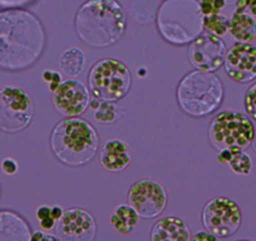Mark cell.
Segmentation results:
<instances>
[{"label":"cell","mask_w":256,"mask_h":241,"mask_svg":"<svg viewBox=\"0 0 256 241\" xmlns=\"http://www.w3.org/2000/svg\"><path fill=\"white\" fill-rule=\"evenodd\" d=\"M46 32L30 12L14 9L0 12V68L23 70L43 53Z\"/></svg>","instance_id":"obj_1"},{"label":"cell","mask_w":256,"mask_h":241,"mask_svg":"<svg viewBox=\"0 0 256 241\" xmlns=\"http://www.w3.org/2000/svg\"><path fill=\"white\" fill-rule=\"evenodd\" d=\"M74 24L83 43L93 48H107L123 36L127 16L117 0H87L78 9Z\"/></svg>","instance_id":"obj_2"},{"label":"cell","mask_w":256,"mask_h":241,"mask_svg":"<svg viewBox=\"0 0 256 241\" xmlns=\"http://www.w3.org/2000/svg\"><path fill=\"white\" fill-rule=\"evenodd\" d=\"M98 134L94 127L78 117H67L54 126L50 148L54 156L67 166L90 164L98 151Z\"/></svg>","instance_id":"obj_3"},{"label":"cell","mask_w":256,"mask_h":241,"mask_svg":"<svg viewBox=\"0 0 256 241\" xmlns=\"http://www.w3.org/2000/svg\"><path fill=\"white\" fill-rule=\"evenodd\" d=\"M160 34L168 43L184 46L204 30V14L198 0H166L156 16Z\"/></svg>","instance_id":"obj_4"},{"label":"cell","mask_w":256,"mask_h":241,"mask_svg":"<svg viewBox=\"0 0 256 241\" xmlns=\"http://www.w3.org/2000/svg\"><path fill=\"white\" fill-rule=\"evenodd\" d=\"M177 102L191 117H205L215 112L224 100V86L212 72L194 70L177 87Z\"/></svg>","instance_id":"obj_5"},{"label":"cell","mask_w":256,"mask_h":241,"mask_svg":"<svg viewBox=\"0 0 256 241\" xmlns=\"http://www.w3.org/2000/svg\"><path fill=\"white\" fill-rule=\"evenodd\" d=\"M255 131V126L248 114L226 110L212 118L208 127V138L218 151H244L252 142Z\"/></svg>","instance_id":"obj_6"},{"label":"cell","mask_w":256,"mask_h":241,"mask_svg":"<svg viewBox=\"0 0 256 241\" xmlns=\"http://www.w3.org/2000/svg\"><path fill=\"white\" fill-rule=\"evenodd\" d=\"M88 86L94 98L118 102L131 90V70L118 59L104 58L90 68Z\"/></svg>","instance_id":"obj_7"},{"label":"cell","mask_w":256,"mask_h":241,"mask_svg":"<svg viewBox=\"0 0 256 241\" xmlns=\"http://www.w3.org/2000/svg\"><path fill=\"white\" fill-rule=\"evenodd\" d=\"M33 113V100L23 88L6 86L0 90V131L22 132L30 124Z\"/></svg>","instance_id":"obj_8"},{"label":"cell","mask_w":256,"mask_h":241,"mask_svg":"<svg viewBox=\"0 0 256 241\" xmlns=\"http://www.w3.org/2000/svg\"><path fill=\"white\" fill-rule=\"evenodd\" d=\"M242 214L230 198L218 196L208 201L202 210V225L218 238L232 236L240 228Z\"/></svg>","instance_id":"obj_9"},{"label":"cell","mask_w":256,"mask_h":241,"mask_svg":"<svg viewBox=\"0 0 256 241\" xmlns=\"http://www.w3.org/2000/svg\"><path fill=\"white\" fill-rule=\"evenodd\" d=\"M128 204L134 208L140 218H154L166 208V190L161 184L152 178L138 180L130 188Z\"/></svg>","instance_id":"obj_10"},{"label":"cell","mask_w":256,"mask_h":241,"mask_svg":"<svg viewBox=\"0 0 256 241\" xmlns=\"http://www.w3.org/2000/svg\"><path fill=\"white\" fill-rule=\"evenodd\" d=\"M226 52L225 43L212 33H201L188 43L190 62L202 72H215L222 67Z\"/></svg>","instance_id":"obj_11"},{"label":"cell","mask_w":256,"mask_h":241,"mask_svg":"<svg viewBox=\"0 0 256 241\" xmlns=\"http://www.w3.org/2000/svg\"><path fill=\"white\" fill-rule=\"evenodd\" d=\"M52 102L59 114L64 117H78L90 107V90L80 80H63L53 92Z\"/></svg>","instance_id":"obj_12"},{"label":"cell","mask_w":256,"mask_h":241,"mask_svg":"<svg viewBox=\"0 0 256 241\" xmlns=\"http://www.w3.org/2000/svg\"><path fill=\"white\" fill-rule=\"evenodd\" d=\"M54 230L62 241H92L97 232V225L88 211L73 208L64 210Z\"/></svg>","instance_id":"obj_13"},{"label":"cell","mask_w":256,"mask_h":241,"mask_svg":"<svg viewBox=\"0 0 256 241\" xmlns=\"http://www.w3.org/2000/svg\"><path fill=\"white\" fill-rule=\"evenodd\" d=\"M226 74L238 83L256 80V46L250 43H236L226 52L224 62Z\"/></svg>","instance_id":"obj_14"},{"label":"cell","mask_w":256,"mask_h":241,"mask_svg":"<svg viewBox=\"0 0 256 241\" xmlns=\"http://www.w3.org/2000/svg\"><path fill=\"white\" fill-rule=\"evenodd\" d=\"M131 147L122 140H110L100 150V162L103 168L108 172H122L131 164Z\"/></svg>","instance_id":"obj_15"},{"label":"cell","mask_w":256,"mask_h":241,"mask_svg":"<svg viewBox=\"0 0 256 241\" xmlns=\"http://www.w3.org/2000/svg\"><path fill=\"white\" fill-rule=\"evenodd\" d=\"M191 238L188 225L176 216L160 218L151 230L152 241H188Z\"/></svg>","instance_id":"obj_16"},{"label":"cell","mask_w":256,"mask_h":241,"mask_svg":"<svg viewBox=\"0 0 256 241\" xmlns=\"http://www.w3.org/2000/svg\"><path fill=\"white\" fill-rule=\"evenodd\" d=\"M32 231L26 221L13 211H0V241H29Z\"/></svg>","instance_id":"obj_17"},{"label":"cell","mask_w":256,"mask_h":241,"mask_svg":"<svg viewBox=\"0 0 256 241\" xmlns=\"http://www.w3.org/2000/svg\"><path fill=\"white\" fill-rule=\"evenodd\" d=\"M228 32L238 43H251L256 39V19L242 9H235L228 23Z\"/></svg>","instance_id":"obj_18"},{"label":"cell","mask_w":256,"mask_h":241,"mask_svg":"<svg viewBox=\"0 0 256 241\" xmlns=\"http://www.w3.org/2000/svg\"><path fill=\"white\" fill-rule=\"evenodd\" d=\"M110 224L120 235L131 234L140 224V215L130 204L118 205L110 214Z\"/></svg>","instance_id":"obj_19"},{"label":"cell","mask_w":256,"mask_h":241,"mask_svg":"<svg viewBox=\"0 0 256 241\" xmlns=\"http://www.w3.org/2000/svg\"><path fill=\"white\" fill-rule=\"evenodd\" d=\"M86 66V56L77 46H70L62 53L59 67L67 77L76 78L82 74Z\"/></svg>","instance_id":"obj_20"},{"label":"cell","mask_w":256,"mask_h":241,"mask_svg":"<svg viewBox=\"0 0 256 241\" xmlns=\"http://www.w3.org/2000/svg\"><path fill=\"white\" fill-rule=\"evenodd\" d=\"M93 110H94V120L102 124H117L124 116V110L116 104V102H110V100H100L98 106Z\"/></svg>","instance_id":"obj_21"},{"label":"cell","mask_w":256,"mask_h":241,"mask_svg":"<svg viewBox=\"0 0 256 241\" xmlns=\"http://www.w3.org/2000/svg\"><path fill=\"white\" fill-rule=\"evenodd\" d=\"M157 6L156 0H134L132 3V16H134L136 23L150 24L156 20L157 12L156 9H148L150 6Z\"/></svg>","instance_id":"obj_22"},{"label":"cell","mask_w":256,"mask_h":241,"mask_svg":"<svg viewBox=\"0 0 256 241\" xmlns=\"http://www.w3.org/2000/svg\"><path fill=\"white\" fill-rule=\"evenodd\" d=\"M230 19L222 14L204 16V29L218 36H224L228 32Z\"/></svg>","instance_id":"obj_23"},{"label":"cell","mask_w":256,"mask_h":241,"mask_svg":"<svg viewBox=\"0 0 256 241\" xmlns=\"http://www.w3.org/2000/svg\"><path fill=\"white\" fill-rule=\"evenodd\" d=\"M228 164L230 166L231 171L234 174H241V176H248V174H251V170H252L251 157L244 151L234 152Z\"/></svg>","instance_id":"obj_24"},{"label":"cell","mask_w":256,"mask_h":241,"mask_svg":"<svg viewBox=\"0 0 256 241\" xmlns=\"http://www.w3.org/2000/svg\"><path fill=\"white\" fill-rule=\"evenodd\" d=\"M36 218L39 220V226L42 230L44 231H50L56 228V221L52 216V211L49 206H40L36 208Z\"/></svg>","instance_id":"obj_25"},{"label":"cell","mask_w":256,"mask_h":241,"mask_svg":"<svg viewBox=\"0 0 256 241\" xmlns=\"http://www.w3.org/2000/svg\"><path fill=\"white\" fill-rule=\"evenodd\" d=\"M244 106L248 117L252 120H256V83H254L246 92Z\"/></svg>","instance_id":"obj_26"},{"label":"cell","mask_w":256,"mask_h":241,"mask_svg":"<svg viewBox=\"0 0 256 241\" xmlns=\"http://www.w3.org/2000/svg\"><path fill=\"white\" fill-rule=\"evenodd\" d=\"M200 6L204 16H212L220 14L226 6V3L225 0H200Z\"/></svg>","instance_id":"obj_27"},{"label":"cell","mask_w":256,"mask_h":241,"mask_svg":"<svg viewBox=\"0 0 256 241\" xmlns=\"http://www.w3.org/2000/svg\"><path fill=\"white\" fill-rule=\"evenodd\" d=\"M42 78L44 80V82L48 83L49 90H50L52 92H54V90H56V87H58V86L63 82V80H62V76L59 74L58 72H54V70H44L43 74H42Z\"/></svg>","instance_id":"obj_28"},{"label":"cell","mask_w":256,"mask_h":241,"mask_svg":"<svg viewBox=\"0 0 256 241\" xmlns=\"http://www.w3.org/2000/svg\"><path fill=\"white\" fill-rule=\"evenodd\" d=\"M236 8L242 9L256 19V0H238Z\"/></svg>","instance_id":"obj_29"},{"label":"cell","mask_w":256,"mask_h":241,"mask_svg":"<svg viewBox=\"0 0 256 241\" xmlns=\"http://www.w3.org/2000/svg\"><path fill=\"white\" fill-rule=\"evenodd\" d=\"M2 170L4 171L6 174H14L18 171V164L16 162L14 158H6L2 162Z\"/></svg>","instance_id":"obj_30"},{"label":"cell","mask_w":256,"mask_h":241,"mask_svg":"<svg viewBox=\"0 0 256 241\" xmlns=\"http://www.w3.org/2000/svg\"><path fill=\"white\" fill-rule=\"evenodd\" d=\"M30 240H38V241H44V240H50L56 241L59 240L56 235H49V234H44L43 231H36V232L32 234Z\"/></svg>","instance_id":"obj_31"},{"label":"cell","mask_w":256,"mask_h":241,"mask_svg":"<svg viewBox=\"0 0 256 241\" xmlns=\"http://www.w3.org/2000/svg\"><path fill=\"white\" fill-rule=\"evenodd\" d=\"M191 240H195V241H201V240H205V241H208V240H218V238H216L215 235H212L211 232H208V231H200L198 234H196V235H194L191 238Z\"/></svg>","instance_id":"obj_32"},{"label":"cell","mask_w":256,"mask_h":241,"mask_svg":"<svg viewBox=\"0 0 256 241\" xmlns=\"http://www.w3.org/2000/svg\"><path fill=\"white\" fill-rule=\"evenodd\" d=\"M234 152H235L234 150H221L218 154V162H220V164H228Z\"/></svg>","instance_id":"obj_33"},{"label":"cell","mask_w":256,"mask_h":241,"mask_svg":"<svg viewBox=\"0 0 256 241\" xmlns=\"http://www.w3.org/2000/svg\"><path fill=\"white\" fill-rule=\"evenodd\" d=\"M30 2V0H0V6H16Z\"/></svg>","instance_id":"obj_34"},{"label":"cell","mask_w":256,"mask_h":241,"mask_svg":"<svg viewBox=\"0 0 256 241\" xmlns=\"http://www.w3.org/2000/svg\"><path fill=\"white\" fill-rule=\"evenodd\" d=\"M50 211H52V216H53L54 220L56 221H58L59 218H62V215L64 214V208H62V206H58V205L50 206Z\"/></svg>","instance_id":"obj_35"},{"label":"cell","mask_w":256,"mask_h":241,"mask_svg":"<svg viewBox=\"0 0 256 241\" xmlns=\"http://www.w3.org/2000/svg\"><path fill=\"white\" fill-rule=\"evenodd\" d=\"M251 144H252V148L256 154V131H255V134H254V138H252V142H251Z\"/></svg>","instance_id":"obj_36"},{"label":"cell","mask_w":256,"mask_h":241,"mask_svg":"<svg viewBox=\"0 0 256 241\" xmlns=\"http://www.w3.org/2000/svg\"><path fill=\"white\" fill-rule=\"evenodd\" d=\"M238 0H225L226 6H231V4H236Z\"/></svg>","instance_id":"obj_37"},{"label":"cell","mask_w":256,"mask_h":241,"mask_svg":"<svg viewBox=\"0 0 256 241\" xmlns=\"http://www.w3.org/2000/svg\"><path fill=\"white\" fill-rule=\"evenodd\" d=\"M138 74H140V76H142V77H144V76L146 74V72H144V68H142V70H140Z\"/></svg>","instance_id":"obj_38"},{"label":"cell","mask_w":256,"mask_h":241,"mask_svg":"<svg viewBox=\"0 0 256 241\" xmlns=\"http://www.w3.org/2000/svg\"><path fill=\"white\" fill-rule=\"evenodd\" d=\"M0 194H2V190H0Z\"/></svg>","instance_id":"obj_39"}]
</instances>
